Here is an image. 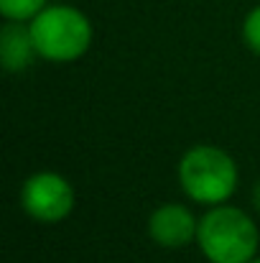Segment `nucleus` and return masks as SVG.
<instances>
[{"label":"nucleus","mask_w":260,"mask_h":263,"mask_svg":"<svg viewBox=\"0 0 260 263\" xmlns=\"http://www.w3.org/2000/svg\"><path fill=\"white\" fill-rule=\"evenodd\" d=\"M196 246L209 263H250L258 253L260 233L240 207L217 204L199 220Z\"/></svg>","instance_id":"obj_1"},{"label":"nucleus","mask_w":260,"mask_h":263,"mask_svg":"<svg viewBox=\"0 0 260 263\" xmlns=\"http://www.w3.org/2000/svg\"><path fill=\"white\" fill-rule=\"evenodd\" d=\"M31 33L38 57L46 62L67 64L85 57L92 44V23L79 8L72 5H46L31 21Z\"/></svg>","instance_id":"obj_2"},{"label":"nucleus","mask_w":260,"mask_h":263,"mask_svg":"<svg viewBox=\"0 0 260 263\" xmlns=\"http://www.w3.org/2000/svg\"><path fill=\"white\" fill-rule=\"evenodd\" d=\"M178 184L199 204H225L237 189V166L217 146H194L178 161Z\"/></svg>","instance_id":"obj_3"},{"label":"nucleus","mask_w":260,"mask_h":263,"mask_svg":"<svg viewBox=\"0 0 260 263\" xmlns=\"http://www.w3.org/2000/svg\"><path fill=\"white\" fill-rule=\"evenodd\" d=\"M21 204L36 222H62L74 210V189L56 172H36L21 186Z\"/></svg>","instance_id":"obj_4"},{"label":"nucleus","mask_w":260,"mask_h":263,"mask_svg":"<svg viewBox=\"0 0 260 263\" xmlns=\"http://www.w3.org/2000/svg\"><path fill=\"white\" fill-rule=\"evenodd\" d=\"M199 220L184 204H164L148 217V233L161 248H184L196 240Z\"/></svg>","instance_id":"obj_5"},{"label":"nucleus","mask_w":260,"mask_h":263,"mask_svg":"<svg viewBox=\"0 0 260 263\" xmlns=\"http://www.w3.org/2000/svg\"><path fill=\"white\" fill-rule=\"evenodd\" d=\"M38 57L31 26L23 21H8L0 31V59L5 72H23Z\"/></svg>","instance_id":"obj_6"},{"label":"nucleus","mask_w":260,"mask_h":263,"mask_svg":"<svg viewBox=\"0 0 260 263\" xmlns=\"http://www.w3.org/2000/svg\"><path fill=\"white\" fill-rule=\"evenodd\" d=\"M46 8V0H0V13L5 21H31Z\"/></svg>","instance_id":"obj_7"},{"label":"nucleus","mask_w":260,"mask_h":263,"mask_svg":"<svg viewBox=\"0 0 260 263\" xmlns=\"http://www.w3.org/2000/svg\"><path fill=\"white\" fill-rule=\"evenodd\" d=\"M243 41L248 44V49L253 54L260 57V5H255L248 15H245V23H243Z\"/></svg>","instance_id":"obj_8"},{"label":"nucleus","mask_w":260,"mask_h":263,"mask_svg":"<svg viewBox=\"0 0 260 263\" xmlns=\"http://www.w3.org/2000/svg\"><path fill=\"white\" fill-rule=\"evenodd\" d=\"M253 202H255V207L260 210V181L255 184V189H253Z\"/></svg>","instance_id":"obj_9"},{"label":"nucleus","mask_w":260,"mask_h":263,"mask_svg":"<svg viewBox=\"0 0 260 263\" xmlns=\"http://www.w3.org/2000/svg\"><path fill=\"white\" fill-rule=\"evenodd\" d=\"M250 263H260V258H253V261H250Z\"/></svg>","instance_id":"obj_10"}]
</instances>
